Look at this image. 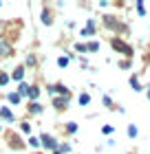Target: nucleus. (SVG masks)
<instances>
[{
	"label": "nucleus",
	"mask_w": 150,
	"mask_h": 154,
	"mask_svg": "<svg viewBox=\"0 0 150 154\" xmlns=\"http://www.w3.org/2000/svg\"><path fill=\"white\" fill-rule=\"evenodd\" d=\"M33 154H40V152H33Z\"/></svg>",
	"instance_id": "nucleus-31"
},
{
	"label": "nucleus",
	"mask_w": 150,
	"mask_h": 154,
	"mask_svg": "<svg viewBox=\"0 0 150 154\" xmlns=\"http://www.w3.org/2000/svg\"><path fill=\"white\" fill-rule=\"evenodd\" d=\"M20 130H22L24 134H31V125L27 123V121H22V123H20Z\"/></svg>",
	"instance_id": "nucleus-22"
},
{
	"label": "nucleus",
	"mask_w": 150,
	"mask_h": 154,
	"mask_svg": "<svg viewBox=\"0 0 150 154\" xmlns=\"http://www.w3.org/2000/svg\"><path fill=\"white\" fill-rule=\"evenodd\" d=\"M58 66H60V68H66V66H69V57H66V55L58 57Z\"/></svg>",
	"instance_id": "nucleus-20"
},
{
	"label": "nucleus",
	"mask_w": 150,
	"mask_h": 154,
	"mask_svg": "<svg viewBox=\"0 0 150 154\" xmlns=\"http://www.w3.org/2000/svg\"><path fill=\"white\" fill-rule=\"evenodd\" d=\"M40 145L46 148V150H55V148H58V141H55L49 132H42V134H40Z\"/></svg>",
	"instance_id": "nucleus-4"
},
{
	"label": "nucleus",
	"mask_w": 150,
	"mask_h": 154,
	"mask_svg": "<svg viewBox=\"0 0 150 154\" xmlns=\"http://www.w3.org/2000/svg\"><path fill=\"white\" fill-rule=\"evenodd\" d=\"M0 130H2V128H0Z\"/></svg>",
	"instance_id": "nucleus-33"
},
{
	"label": "nucleus",
	"mask_w": 150,
	"mask_h": 154,
	"mask_svg": "<svg viewBox=\"0 0 150 154\" xmlns=\"http://www.w3.org/2000/svg\"><path fill=\"white\" fill-rule=\"evenodd\" d=\"M0 119H5V121H16V117H13V112L7 106H2L0 108Z\"/></svg>",
	"instance_id": "nucleus-8"
},
{
	"label": "nucleus",
	"mask_w": 150,
	"mask_h": 154,
	"mask_svg": "<svg viewBox=\"0 0 150 154\" xmlns=\"http://www.w3.org/2000/svg\"><path fill=\"white\" fill-rule=\"evenodd\" d=\"M137 134H139V130H137V125H135V123H130V125H128V137H132V139H135V137H137Z\"/></svg>",
	"instance_id": "nucleus-18"
},
{
	"label": "nucleus",
	"mask_w": 150,
	"mask_h": 154,
	"mask_svg": "<svg viewBox=\"0 0 150 154\" xmlns=\"http://www.w3.org/2000/svg\"><path fill=\"white\" fill-rule=\"evenodd\" d=\"M104 24H106V29L117 31V33H124V31H126V24H124V22H119L115 16H106V18H104Z\"/></svg>",
	"instance_id": "nucleus-2"
},
{
	"label": "nucleus",
	"mask_w": 150,
	"mask_h": 154,
	"mask_svg": "<svg viewBox=\"0 0 150 154\" xmlns=\"http://www.w3.org/2000/svg\"><path fill=\"white\" fill-rule=\"evenodd\" d=\"M29 145H31V148H35V150L42 148V145H40V137H31V139H29Z\"/></svg>",
	"instance_id": "nucleus-19"
},
{
	"label": "nucleus",
	"mask_w": 150,
	"mask_h": 154,
	"mask_svg": "<svg viewBox=\"0 0 150 154\" xmlns=\"http://www.w3.org/2000/svg\"><path fill=\"white\" fill-rule=\"evenodd\" d=\"M130 86H132L135 90H137V93H141V90H144V86L139 84V79H137V77H130Z\"/></svg>",
	"instance_id": "nucleus-17"
},
{
	"label": "nucleus",
	"mask_w": 150,
	"mask_h": 154,
	"mask_svg": "<svg viewBox=\"0 0 150 154\" xmlns=\"http://www.w3.org/2000/svg\"><path fill=\"white\" fill-rule=\"evenodd\" d=\"M77 101H80V106H88V103H91V95H88V93H82Z\"/></svg>",
	"instance_id": "nucleus-16"
},
{
	"label": "nucleus",
	"mask_w": 150,
	"mask_h": 154,
	"mask_svg": "<svg viewBox=\"0 0 150 154\" xmlns=\"http://www.w3.org/2000/svg\"><path fill=\"white\" fill-rule=\"evenodd\" d=\"M66 132L69 134H75L77 132V123H66Z\"/></svg>",
	"instance_id": "nucleus-23"
},
{
	"label": "nucleus",
	"mask_w": 150,
	"mask_h": 154,
	"mask_svg": "<svg viewBox=\"0 0 150 154\" xmlns=\"http://www.w3.org/2000/svg\"><path fill=\"white\" fill-rule=\"evenodd\" d=\"M93 33H95V22L91 20L88 26H84V29H82V35H93Z\"/></svg>",
	"instance_id": "nucleus-13"
},
{
	"label": "nucleus",
	"mask_w": 150,
	"mask_h": 154,
	"mask_svg": "<svg viewBox=\"0 0 150 154\" xmlns=\"http://www.w3.org/2000/svg\"><path fill=\"white\" fill-rule=\"evenodd\" d=\"M7 143L11 145L13 150H20V148H24V143H22V139H20V134L18 132H7Z\"/></svg>",
	"instance_id": "nucleus-3"
},
{
	"label": "nucleus",
	"mask_w": 150,
	"mask_h": 154,
	"mask_svg": "<svg viewBox=\"0 0 150 154\" xmlns=\"http://www.w3.org/2000/svg\"><path fill=\"white\" fill-rule=\"evenodd\" d=\"M27 97H29L31 101H35L40 97V86H29V93H27Z\"/></svg>",
	"instance_id": "nucleus-9"
},
{
	"label": "nucleus",
	"mask_w": 150,
	"mask_h": 154,
	"mask_svg": "<svg viewBox=\"0 0 150 154\" xmlns=\"http://www.w3.org/2000/svg\"><path fill=\"white\" fill-rule=\"evenodd\" d=\"M69 101H71V97H53V108L55 110H64L69 106Z\"/></svg>",
	"instance_id": "nucleus-5"
},
{
	"label": "nucleus",
	"mask_w": 150,
	"mask_h": 154,
	"mask_svg": "<svg viewBox=\"0 0 150 154\" xmlns=\"http://www.w3.org/2000/svg\"><path fill=\"white\" fill-rule=\"evenodd\" d=\"M69 150H71V145H66V143H64V145H62V148L58 150V154H64V152H69Z\"/></svg>",
	"instance_id": "nucleus-27"
},
{
	"label": "nucleus",
	"mask_w": 150,
	"mask_h": 154,
	"mask_svg": "<svg viewBox=\"0 0 150 154\" xmlns=\"http://www.w3.org/2000/svg\"><path fill=\"white\" fill-rule=\"evenodd\" d=\"M86 51H88V53H97V51H99V42H95V40L88 42V44H86Z\"/></svg>",
	"instance_id": "nucleus-15"
},
{
	"label": "nucleus",
	"mask_w": 150,
	"mask_h": 154,
	"mask_svg": "<svg viewBox=\"0 0 150 154\" xmlns=\"http://www.w3.org/2000/svg\"><path fill=\"white\" fill-rule=\"evenodd\" d=\"M0 55H5V57H7V55H11V44L5 38H0Z\"/></svg>",
	"instance_id": "nucleus-7"
},
{
	"label": "nucleus",
	"mask_w": 150,
	"mask_h": 154,
	"mask_svg": "<svg viewBox=\"0 0 150 154\" xmlns=\"http://www.w3.org/2000/svg\"><path fill=\"white\" fill-rule=\"evenodd\" d=\"M75 48H77L80 53H84V51H86V44H75Z\"/></svg>",
	"instance_id": "nucleus-28"
},
{
	"label": "nucleus",
	"mask_w": 150,
	"mask_h": 154,
	"mask_svg": "<svg viewBox=\"0 0 150 154\" xmlns=\"http://www.w3.org/2000/svg\"><path fill=\"white\" fill-rule=\"evenodd\" d=\"M102 101H104V106H108V108H113V99H110V97H104Z\"/></svg>",
	"instance_id": "nucleus-26"
},
{
	"label": "nucleus",
	"mask_w": 150,
	"mask_h": 154,
	"mask_svg": "<svg viewBox=\"0 0 150 154\" xmlns=\"http://www.w3.org/2000/svg\"><path fill=\"white\" fill-rule=\"evenodd\" d=\"M137 13H139V16H146V7H144V2H137Z\"/></svg>",
	"instance_id": "nucleus-24"
},
{
	"label": "nucleus",
	"mask_w": 150,
	"mask_h": 154,
	"mask_svg": "<svg viewBox=\"0 0 150 154\" xmlns=\"http://www.w3.org/2000/svg\"><path fill=\"white\" fill-rule=\"evenodd\" d=\"M11 79H13V82H18V84H20V82H24V66H22V64H18L16 68H13Z\"/></svg>",
	"instance_id": "nucleus-6"
},
{
	"label": "nucleus",
	"mask_w": 150,
	"mask_h": 154,
	"mask_svg": "<svg viewBox=\"0 0 150 154\" xmlns=\"http://www.w3.org/2000/svg\"><path fill=\"white\" fill-rule=\"evenodd\" d=\"M110 46L115 48V51H119L121 55H126V57H130V55H132L130 44H126V42L121 40V38H113V40H110Z\"/></svg>",
	"instance_id": "nucleus-1"
},
{
	"label": "nucleus",
	"mask_w": 150,
	"mask_h": 154,
	"mask_svg": "<svg viewBox=\"0 0 150 154\" xmlns=\"http://www.w3.org/2000/svg\"><path fill=\"white\" fill-rule=\"evenodd\" d=\"M42 22H44V24H51V22H53L51 9H49V7H44V9H42Z\"/></svg>",
	"instance_id": "nucleus-10"
},
{
	"label": "nucleus",
	"mask_w": 150,
	"mask_h": 154,
	"mask_svg": "<svg viewBox=\"0 0 150 154\" xmlns=\"http://www.w3.org/2000/svg\"><path fill=\"white\" fill-rule=\"evenodd\" d=\"M7 99H9V103H13V106H18V103L22 101V97H20L18 93H9V95H7Z\"/></svg>",
	"instance_id": "nucleus-12"
},
{
	"label": "nucleus",
	"mask_w": 150,
	"mask_h": 154,
	"mask_svg": "<svg viewBox=\"0 0 150 154\" xmlns=\"http://www.w3.org/2000/svg\"><path fill=\"white\" fill-rule=\"evenodd\" d=\"M42 110H44V108H42V103H35V101L29 103V112H31V115H40Z\"/></svg>",
	"instance_id": "nucleus-11"
},
{
	"label": "nucleus",
	"mask_w": 150,
	"mask_h": 154,
	"mask_svg": "<svg viewBox=\"0 0 150 154\" xmlns=\"http://www.w3.org/2000/svg\"><path fill=\"white\" fill-rule=\"evenodd\" d=\"M148 99H150V88H148Z\"/></svg>",
	"instance_id": "nucleus-29"
},
{
	"label": "nucleus",
	"mask_w": 150,
	"mask_h": 154,
	"mask_svg": "<svg viewBox=\"0 0 150 154\" xmlns=\"http://www.w3.org/2000/svg\"><path fill=\"white\" fill-rule=\"evenodd\" d=\"M27 93H29V84H27V82H20V84H18V95L22 97V95H27Z\"/></svg>",
	"instance_id": "nucleus-14"
},
{
	"label": "nucleus",
	"mask_w": 150,
	"mask_h": 154,
	"mask_svg": "<svg viewBox=\"0 0 150 154\" xmlns=\"http://www.w3.org/2000/svg\"><path fill=\"white\" fill-rule=\"evenodd\" d=\"M102 132H104V134H113V132H115V128H113V125H104Z\"/></svg>",
	"instance_id": "nucleus-25"
},
{
	"label": "nucleus",
	"mask_w": 150,
	"mask_h": 154,
	"mask_svg": "<svg viewBox=\"0 0 150 154\" xmlns=\"http://www.w3.org/2000/svg\"><path fill=\"white\" fill-rule=\"evenodd\" d=\"M9 79H11V75H7V73H0V86L9 84Z\"/></svg>",
	"instance_id": "nucleus-21"
},
{
	"label": "nucleus",
	"mask_w": 150,
	"mask_h": 154,
	"mask_svg": "<svg viewBox=\"0 0 150 154\" xmlns=\"http://www.w3.org/2000/svg\"><path fill=\"white\" fill-rule=\"evenodd\" d=\"M0 7H2V5H0Z\"/></svg>",
	"instance_id": "nucleus-32"
},
{
	"label": "nucleus",
	"mask_w": 150,
	"mask_h": 154,
	"mask_svg": "<svg viewBox=\"0 0 150 154\" xmlns=\"http://www.w3.org/2000/svg\"><path fill=\"white\" fill-rule=\"evenodd\" d=\"M53 154H58V150H55V152H53Z\"/></svg>",
	"instance_id": "nucleus-30"
}]
</instances>
